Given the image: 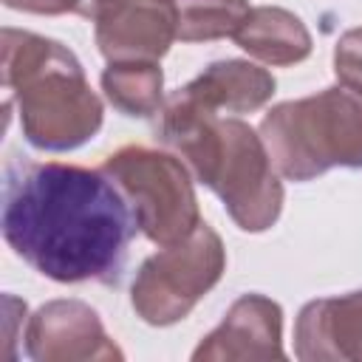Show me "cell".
I'll return each mask as SVG.
<instances>
[{"label":"cell","instance_id":"277c9868","mask_svg":"<svg viewBox=\"0 0 362 362\" xmlns=\"http://www.w3.org/2000/svg\"><path fill=\"white\" fill-rule=\"evenodd\" d=\"M274 170L311 181L331 167L362 170V93L331 85L314 96L274 105L260 122Z\"/></svg>","mask_w":362,"mask_h":362},{"label":"cell","instance_id":"3957f363","mask_svg":"<svg viewBox=\"0 0 362 362\" xmlns=\"http://www.w3.org/2000/svg\"><path fill=\"white\" fill-rule=\"evenodd\" d=\"M0 79L8 102L20 110V127L31 147L65 153L99 133L105 105L68 45L31 31L3 28Z\"/></svg>","mask_w":362,"mask_h":362},{"label":"cell","instance_id":"7a4b0ae2","mask_svg":"<svg viewBox=\"0 0 362 362\" xmlns=\"http://www.w3.org/2000/svg\"><path fill=\"white\" fill-rule=\"evenodd\" d=\"M156 136L223 201L238 229L266 232L277 223L283 212L280 173L260 133L246 122L209 113L173 90L158 110Z\"/></svg>","mask_w":362,"mask_h":362},{"label":"cell","instance_id":"2e32d148","mask_svg":"<svg viewBox=\"0 0 362 362\" xmlns=\"http://www.w3.org/2000/svg\"><path fill=\"white\" fill-rule=\"evenodd\" d=\"M8 8L31 14H74V0H3Z\"/></svg>","mask_w":362,"mask_h":362},{"label":"cell","instance_id":"9a60e30c","mask_svg":"<svg viewBox=\"0 0 362 362\" xmlns=\"http://www.w3.org/2000/svg\"><path fill=\"white\" fill-rule=\"evenodd\" d=\"M334 74H337L339 85L362 93V28H351L337 40Z\"/></svg>","mask_w":362,"mask_h":362},{"label":"cell","instance_id":"8992f818","mask_svg":"<svg viewBox=\"0 0 362 362\" xmlns=\"http://www.w3.org/2000/svg\"><path fill=\"white\" fill-rule=\"evenodd\" d=\"M226 272V249L221 235L204 221L198 229L150 255L130 286L133 311L147 325H173L184 320L201 297H206Z\"/></svg>","mask_w":362,"mask_h":362},{"label":"cell","instance_id":"30bf717a","mask_svg":"<svg viewBox=\"0 0 362 362\" xmlns=\"http://www.w3.org/2000/svg\"><path fill=\"white\" fill-rule=\"evenodd\" d=\"M294 356L303 362H362V291L305 303L294 322Z\"/></svg>","mask_w":362,"mask_h":362},{"label":"cell","instance_id":"5b68a950","mask_svg":"<svg viewBox=\"0 0 362 362\" xmlns=\"http://www.w3.org/2000/svg\"><path fill=\"white\" fill-rule=\"evenodd\" d=\"M102 170L124 192L139 232L153 243L170 246L198 229L201 215L189 170L173 153L127 144L110 153Z\"/></svg>","mask_w":362,"mask_h":362},{"label":"cell","instance_id":"9c48e42d","mask_svg":"<svg viewBox=\"0 0 362 362\" xmlns=\"http://www.w3.org/2000/svg\"><path fill=\"white\" fill-rule=\"evenodd\" d=\"M192 359H286L283 308L263 294H243L223 322L201 339Z\"/></svg>","mask_w":362,"mask_h":362},{"label":"cell","instance_id":"7c38bea8","mask_svg":"<svg viewBox=\"0 0 362 362\" xmlns=\"http://www.w3.org/2000/svg\"><path fill=\"white\" fill-rule=\"evenodd\" d=\"M235 42L255 59L286 68L311 54V34L305 23L280 6H255L235 31Z\"/></svg>","mask_w":362,"mask_h":362},{"label":"cell","instance_id":"4fadbf2b","mask_svg":"<svg viewBox=\"0 0 362 362\" xmlns=\"http://www.w3.org/2000/svg\"><path fill=\"white\" fill-rule=\"evenodd\" d=\"M102 90L119 113L147 119L164 105V74L158 62H107Z\"/></svg>","mask_w":362,"mask_h":362},{"label":"cell","instance_id":"5bb4252c","mask_svg":"<svg viewBox=\"0 0 362 362\" xmlns=\"http://www.w3.org/2000/svg\"><path fill=\"white\" fill-rule=\"evenodd\" d=\"M181 42H209L235 37L249 14V0H173Z\"/></svg>","mask_w":362,"mask_h":362},{"label":"cell","instance_id":"8fae6325","mask_svg":"<svg viewBox=\"0 0 362 362\" xmlns=\"http://www.w3.org/2000/svg\"><path fill=\"white\" fill-rule=\"evenodd\" d=\"M274 88L277 82L266 68L246 59H221L178 88V93L209 113L238 116L260 110L266 102H272Z\"/></svg>","mask_w":362,"mask_h":362},{"label":"cell","instance_id":"6da1fadb","mask_svg":"<svg viewBox=\"0 0 362 362\" xmlns=\"http://www.w3.org/2000/svg\"><path fill=\"white\" fill-rule=\"evenodd\" d=\"M0 226L8 249L57 283H119L139 229L124 192L102 167L23 156L3 164Z\"/></svg>","mask_w":362,"mask_h":362},{"label":"cell","instance_id":"52a82bcc","mask_svg":"<svg viewBox=\"0 0 362 362\" xmlns=\"http://www.w3.org/2000/svg\"><path fill=\"white\" fill-rule=\"evenodd\" d=\"M90 20L107 62H158L178 40L173 0H99Z\"/></svg>","mask_w":362,"mask_h":362},{"label":"cell","instance_id":"ba28073f","mask_svg":"<svg viewBox=\"0 0 362 362\" xmlns=\"http://www.w3.org/2000/svg\"><path fill=\"white\" fill-rule=\"evenodd\" d=\"M25 354L34 362L122 359L99 314L82 300H51L25 325Z\"/></svg>","mask_w":362,"mask_h":362}]
</instances>
